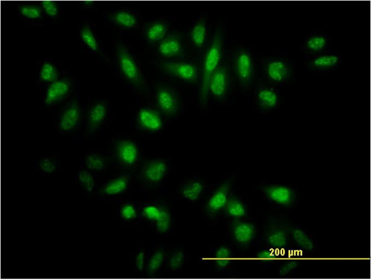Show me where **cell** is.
<instances>
[{
	"instance_id": "cell-1",
	"label": "cell",
	"mask_w": 371,
	"mask_h": 280,
	"mask_svg": "<svg viewBox=\"0 0 371 280\" xmlns=\"http://www.w3.org/2000/svg\"><path fill=\"white\" fill-rule=\"evenodd\" d=\"M222 34L221 29L216 30L212 43L204 60L202 86L200 91V101L206 106L209 91L210 78L217 68L221 57Z\"/></svg>"
},
{
	"instance_id": "cell-2",
	"label": "cell",
	"mask_w": 371,
	"mask_h": 280,
	"mask_svg": "<svg viewBox=\"0 0 371 280\" xmlns=\"http://www.w3.org/2000/svg\"><path fill=\"white\" fill-rule=\"evenodd\" d=\"M117 55L119 67L125 78L134 86L139 88H144V80L138 67L127 48L121 43H118L117 46Z\"/></svg>"
},
{
	"instance_id": "cell-3",
	"label": "cell",
	"mask_w": 371,
	"mask_h": 280,
	"mask_svg": "<svg viewBox=\"0 0 371 280\" xmlns=\"http://www.w3.org/2000/svg\"><path fill=\"white\" fill-rule=\"evenodd\" d=\"M162 71L175 77L191 83H197L198 69L193 64L162 61L160 64Z\"/></svg>"
},
{
	"instance_id": "cell-4",
	"label": "cell",
	"mask_w": 371,
	"mask_h": 280,
	"mask_svg": "<svg viewBox=\"0 0 371 280\" xmlns=\"http://www.w3.org/2000/svg\"><path fill=\"white\" fill-rule=\"evenodd\" d=\"M262 190L268 199L283 207H290L295 200V195L288 187L281 185H268L263 187Z\"/></svg>"
},
{
	"instance_id": "cell-5",
	"label": "cell",
	"mask_w": 371,
	"mask_h": 280,
	"mask_svg": "<svg viewBox=\"0 0 371 280\" xmlns=\"http://www.w3.org/2000/svg\"><path fill=\"white\" fill-rule=\"evenodd\" d=\"M265 241L271 246L283 248L288 244V233L277 218H270L265 230Z\"/></svg>"
},
{
	"instance_id": "cell-6",
	"label": "cell",
	"mask_w": 371,
	"mask_h": 280,
	"mask_svg": "<svg viewBox=\"0 0 371 280\" xmlns=\"http://www.w3.org/2000/svg\"><path fill=\"white\" fill-rule=\"evenodd\" d=\"M158 49L165 57H183L185 55L180 37L177 34L169 35L162 40Z\"/></svg>"
},
{
	"instance_id": "cell-7",
	"label": "cell",
	"mask_w": 371,
	"mask_h": 280,
	"mask_svg": "<svg viewBox=\"0 0 371 280\" xmlns=\"http://www.w3.org/2000/svg\"><path fill=\"white\" fill-rule=\"evenodd\" d=\"M157 100L158 106L163 113L168 116L176 114L178 109V102L175 93L166 87L158 89Z\"/></svg>"
},
{
	"instance_id": "cell-8",
	"label": "cell",
	"mask_w": 371,
	"mask_h": 280,
	"mask_svg": "<svg viewBox=\"0 0 371 280\" xmlns=\"http://www.w3.org/2000/svg\"><path fill=\"white\" fill-rule=\"evenodd\" d=\"M228 82V72L225 67H219L210 78L209 90L213 95L219 99L223 98L226 94Z\"/></svg>"
},
{
	"instance_id": "cell-9",
	"label": "cell",
	"mask_w": 371,
	"mask_h": 280,
	"mask_svg": "<svg viewBox=\"0 0 371 280\" xmlns=\"http://www.w3.org/2000/svg\"><path fill=\"white\" fill-rule=\"evenodd\" d=\"M71 89V83L67 79L52 83L46 90L45 103L47 106L56 103L65 97Z\"/></svg>"
},
{
	"instance_id": "cell-10",
	"label": "cell",
	"mask_w": 371,
	"mask_h": 280,
	"mask_svg": "<svg viewBox=\"0 0 371 280\" xmlns=\"http://www.w3.org/2000/svg\"><path fill=\"white\" fill-rule=\"evenodd\" d=\"M138 122L142 129L150 131H159L163 125L160 114L150 109H142L139 111Z\"/></svg>"
},
{
	"instance_id": "cell-11",
	"label": "cell",
	"mask_w": 371,
	"mask_h": 280,
	"mask_svg": "<svg viewBox=\"0 0 371 280\" xmlns=\"http://www.w3.org/2000/svg\"><path fill=\"white\" fill-rule=\"evenodd\" d=\"M233 234L238 243L246 246L255 236L256 227L252 223L236 221L233 223Z\"/></svg>"
},
{
	"instance_id": "cell-12",
	"label": "cell",
	"mask_w": 371,
	"mask_h": 280,
	"mask_svg": "<svg viewBox=\"0 0 371 280\" xmlns=\"http://www.w3.org/2000/svg\"><path fill=\"white\" fill-rule=\"evenodd\" d=\"M283 228L288 233H290L292 238L301 247L306 250H312L314 249V243L311 239L302 230L290 224L288 221L285 219H277Z\"/></svg>"
},
{
	"instance_id": "cell-13",
	"label": "cell",
	"mask_w": 371,
	"mask_h": 280,
	"mask_svg": "<svg viewBox=\"0 0 371 280\" xmlns=\"http://www.w3.org/2000/svg\"><path fill=\"white\" fill-rule=\"evenodd\" d=\"M80 109L77 101L71 102L64 111L60 121V130L69 131L77 126L80 119Z\"/></svg>"
},
{
	"instance_id": "cell-14",
	"label": "cell",
	"mask_w": 371,
	"mask_h": 280,
	"mask_svg": "<svg viewBox=\"0 0 371 280\" xmlns=\"http://www.w3.org/2000/svg\"><path fill=\"white\" fill-rule=\"evenodd\" d=\"M230 186V182L225 183L210 197L208 204H207V209L210 212H217L226 207Z\"/></svg>"
},
{
	"instance_id": "cell-15",
	"label": "cell",
	"mask_w": 371,
	"mask_h": 280,
	"mask_svg": "<svg viewBox=\"0 0 371 280\" xmlns=\"http://www.w3.org/2000/svg\"><path fill=\"white\" fill-rule=\"evenodd\" d=\"M236 72L242 83L246 84L252 75L253 65L251 57L246 52H241L236 60Z\"/></svg>"
},
{
	"instance_id": "cell-16",
	"label": "cell",
	"mask_w": 371,
	"mask_h": 280,
	"mask_svg": "<svg viewBox=\"0 0 371 280\" xmlns=\"http://www.w3.org/2000/svg\"><path fill=\"white\" fill-rule=\"evenodd\" d=\"M107 106L104 101L98 102L90 110L88 115V130L94 132L101 126L106 117Z\"/></svg>"
},
{
	"instance_id": "cell-17",
	"label": "cell",
	"mask_w": 371,
	"mask_h": 280,
	"mask_svg": "<svg viewBox=\"0 0 371 280\" xmlns=\"http://www.w3.org/2000/svg\"><path fill=\"white\" fill-rule=\"evenodd\" d=\"M118 153L119 159L127 165H133L137 158V148L133 142L121 141L118 144Z\"/></svg>"
},
{
	"instance_id": "cell-18",
	"label": "cell",
	"mask_w": 371,
	"mask_h": 280,
	"mask_svg": "<svg viewBox=\"0 0 371 280\" xmlns=\"http://www.w3.org/2000/svg\"><path fill=\"white\" fill-rule=\"evenodd\" d=\"M166 171V165L163 161H153L146 166L145 179L151 182L157 183L163 179Z\"/></svg>"
},
{
	"instance_id": "cell-19",
	"label": "cell",
	"mask_w": 371,
	"mask_h": 280,
	"mask_svg": "<svg viewBox=\"0 0 371 280\" xmlns=\"http://www.w3.org/2000/svg\"><path fill=\"white\" fill-rule=\"evenodd\" d=\"M168 31V26L166 23L157 21L148 26L145 31V36L151 43L161 42L165 39Z\"/></svg>"
},
{
	"instance_id": "cell-20",
	"label": "cell",
	"mask_w": 371,
	"mask_h": 280,
	"mask_svg": "<svg viewBox=\"0 0 371 280\" xmlns=\"http://www.w3.org/2000/svg\"><path fill=\"white\" fill-rule=\"evenodd\" d=\"M109 18L115 24L124 28H133L137 24L135 16L128 11H120L113 13Z\"/></svg>"
},
{
	"instance_id": "cell-21",
	"label": "cell",
	"mask_w": 371,
	"mask_h": 280,
	"mask_svg": "<svg viewBox=\"0 0 371 280\" xmlns=\"http://www.w3.org/2000/svg\"><path fill=\"white\" fill-rule=\"evenodd\" d=\"M206 22L204 18L198 20L191 31V38L194 45L202 48L206 39Z\"/></svg>"
},
{
	"instance_id": "cell-22",
	"label": "cell",
	"mask_w": 371,
	"mask_h": 280,
	"mask_svg": "<svg viewBox=\"0 0 371 280\" xmlns=\"http://www.w3.org/2000/svg\"><path fill=\"white\" fill-rule=\"evenodd\" d=\"M267 74L271 80L282 82L287 77V66L282 61H273L268 66Z\"/></svg>"
},
{
	"instance_id": "cell-23",
	"label": "cell",
	"mask_w": 371,
	"mask_h": 280,
	"mask_svg": "<svg viewBox=\"0 0 371 280\" xmlns=\"http://www.w3.org/2000/svg\"><path fill=\"white\" fill-rule=\"evenodd\" d=\"M227 214L231 217L240 218L246 214V207L235 197L228 199L226 207Z\"/></svg>"
},
{
	"instance_id": "cell-24",
	"label": "cell",
	"mask_w": 371,
	"mask_h": 280,
	"mask_svg": "<svg viewBox=\"0 0 371 280\" xmlns=\"http://www.w3.org/2000/svg\"><path fill=\"white\" fill-rule=\"evenodd\" d=\"M128 179L122 176L112 181L105 186L104 192L105 194L114 195L121 193L127 188Z\"/></svg>"
},
{
	"instance_id": "cell-25",
	"label": "cell",
	"mask_w": 371,
	"mask_h": 280,
	"mask_svg": "<svg viewBox=\"0 0 371 280\" xmlns=\"http://www.w3.org/2000/svg\"><path fill=\"white\" fill-rule=\"evenodd\" d=\"M258 99L260 104L266 109L276 107L278 102V96L269 89L261 90L258 93Z\"/></svg>"
},
{
	"instance_id": "cell-26",
	"label": "cell",
	"mask_w": 371,
	"mask_h": 280,
	"mask_svg": "<svg viewBox=\"0 0 371 280\" xmlns=\"http://www.w3.org/2000/svg\"><path fill=\"white\" fill-rule=\"evenodd\" d=\"M203 190V185L199 182H192L186 185L183 189V196L187 199L195 201L200 197Z\"/></svg>"
},
{
	"instance_id": "cell-27",
	"label": "cell",
	"mask_w": 371,
	"mask_h": 280,
	"mask_svg": "<svg viewBox=\"0 0 371 280\" xmlns=\"http://www.w3.org/2000/svg\"><path fill=\"white\" fill-rule=\"evenodd\" d=\"M58 78L57 69L51 63L45 62L41 68L40 72V80L48 83H54Z\"/></svg>"
},
{
	"instance_id": "cell-28",
	"label": "cell",
	"mask_w": 371,
	"mask_h": 280,
	"mask_svg": "<svg viewBox=\"0 0 371 280\" xmlns=\"http://www.w3.org/2000/svg\"><path fill=\"white\" fill-rule=\"evenodd\" d=\"M80 36L85 44L89 48L94 52L98 51V45L97 40L95 39L94 35L88 25H85L82 28Z\"/></svg>"
},
{
	"instance_id": "cell-29",
	"label": "cell",
	"mask_w": 371,
	"mask_h": 280,
	"mask_svg": "<svg viewBox=\"0 0 371 280\" xmlns=\"http://www.w3.org/2000/svg\"><path fill=\"white\" fill-rule=\"evenodd\" d=\"M20 14L27 18L39 19L42 16V9L36 5H23L19 7Z\"/></svg>"
},
{
	"instance_id": "cell-30",
	"label": "cell",
	"mask_w": 371,
	"mask_h": 280,
	"mask_svg": "<svg viewBox=\"0 0 371 280\" xmlns=\"http://www.w3.org/2000/svg\"><path fill=\"white\" fill-rule=\"evenodd\" d=\"M156 221L158 231L161 233L167 232L171 223L170 215L168 211L165 209H160V215Z\"/></svg>"
},
{
	"instance_id": "cell-31",
	"label": "cell",
	"mask_w": 371,
	"mask_h": 280,
	"mask_svg": "<svg viewBox=\"0 0 371 280\" xmlns=\"http://www.w3.org/2000/svg\"><path fill=\"white\" fill-rule=\"evenodd\" d=\"M215 258L216 263L219 268H226L230 263L231 253L229 249L226 247H220L216 252Z\"/></svg>"
},
{
	"instance_id": "cell-32",
	"label": "cell",
	"mask_w": 371,
	"mask_h": 280,
	"mask_svg": "<svg viewBox=\"0 0 371 280\" xmlns=\"http://www.w3.org/2000/svg\"><path fill=\"white\" fill-rule=\"evenodd\" d=\"M87 167L92 170H101L105 167V160L98 155H90L86 160Z\"/></svg>"
},
{
	"instance_id": "cell-33",
	"label": "cell",
	"mask_w": 371,
	"mask_h": 280,
	"mask_svg": "<svg viewBox=\"0 0 371 280\" xmlns=\"http://www.w3.org/2000/svg\"><path fill=\"white\" fill-rule=\"evenodd\" d=\"M163 260H164V253L162 251H157L154 253L149 264V272L150 274L156 273L159 269L162 266Z\"/></svg>"
},
{
	"instance_id": "cell-34",
	"label": "cell",
	"mask_w": 371,
	"mask_h": 280,
	"mask_svg": "<svg viewBox=\"0 0 371 280\" xmlns=\"http://www.w3.org/2000/svg\"><path fill=\"white\" fill-rule=\"evenodd\" d=\"M338 61V58L334 55L331 56H322L316 58L314 61V65L318 68H327L336 65Z\"/></svg>"
},
{
	"instance_id": "cell-35",
	"label": "cell",
	"mask_w": 371,
	"mask_h": 280,
	"mask_svg": "<svg viewBox=\"0 0 371 280\" xmlns=\"http://www.w3.org/2000/svg\"><path fill=\"white\" fill-rule=\"evenodd\" d=\"M79 180L87 191L92 192L94 187V181L89 172L83 171L79 174Z\"/></svg>"
},
{
	"instance_id": "cell-36",
	"label": "cell",
	"mask_w": 371,
	"mask_h": 280,
	"mask_svg": "<svg viewBox=\"0 0 371 280\" xmlns=\"http://www.w3.org/2000/svg\"><path fill=\"white\" fill-rule=\"evenodd\" d=\"M326 40L323 37H314L309 39L308 46L309 49L314 51H319L325 46Z\"/></svg>"
},
{
	"instance_id": "cell-37",
	"label": "cell",
	"mask_w": 371,
	"mask_h": 280,
	"mask_svg": "<svg viewBox=\"0 0 371 280\" xmlns=\"http://www.w3.org/2000/svg\"><path fill=\"white\" fill-rule=\"evenodd\" d=\"M43 10L48 16L55 17L58 15V9L56 2L54 1H42L41 2Z\"/></svg>"
},
{
	"instance_id": "cell-38",
	"label": "cell",
	"mask_w": 371,
	"mask_h": 280,
	"mask_svg": "<svg viewBox=\"0 0 371 280\" xmlns=\"http://www.w3.org/2000/svg\"><path fill=\"white\" fill-rule=\"evenodd\" d=\"M160 209L155 206H147L143 211V215L149 220L156 221L159 218Z\"/></svg>"
},
{
	"instance_id": "cell-39",
	"label": "cell",
	"mask_w": 371,
	"mask_h": 280,
	"mask_svg": "<svg viewBox=\"0 0 371 280\" xmlns=\"http://www.w3.org/2000/svg\"><path fill=\"white\" fill-rule=\"evenodd\" d=\"M184 262V255L182 252H177L172 256L169 261V266L171 269L177 270L182 266Z\"/></svg>"
},
{
	"instance_id": "cell-40",
	"label": "cell",
	"mask_w": 371,
	"mask_h": 280,
	"mask_svg": "<svg viewBox=\"0 0 371 280\" xmlns=\"http://www.w3.org/2000/svg\"><path fill=\"white\" fill-rule=\"evenodd\" d=\"M121 215L125 220H132L136 217L137 214L135 209L132 205L127 204L122 207Z\"/></svg>"
},
{
	"instance_id": "cell-41",
	"label": "cell",
	"mask_w": 371,
	"mask_h": 280,
	"mask_svg": "<svg viewBox=\"0 0 371 280\" xmlns=\"http://www.w3.org/2000/svg\"><path fill=\"white\" fill-rule=\"evenodd\" d=\"M277 254L271 250H262L257 254L256 258L260 259L262 262H273L277 258Z\"/></svg>"
},
{
	"instance_id": "cell-42",
	"label": "cell",
	"mask_w": 371,
	"mask_h": 280,
	"mask_svg": "<svg viewBox=\"0 0 371 280\" xmlns=\"http://www.w3.org/2000/svg\"><path fill=\"white\" fill-rule=\"evenodd\" d=\"M40 167L41 170L47 173H52L56 169L54 162L48 159H44L41 160L40 163Z\"/></svg>"
},
{
	"instance_id": "cell-43",
	"label": "cell",
	"mask_w": 371,
	"mask_h": 280,
	"mask_svg": "<svg viewBox=\"0 0 371 280\" xmlns=\"http://www.w3.org/2000/svg\"><path fill=\"white\" fill-rule=\"evenodd\" d=\"M299 265V262L296 261H291L288 262L287 264L283 265L279 271V275L280 276H285L290 273L292 271L296 269Z\"/></svg>"
},
{
	"instance_id": "cell-44",
	"label": "cell",
	"mask_w": 371,
	"mask_h": 280,
	"mask_svg": "<svg viewBox=\"0 0 371 280\" xmlns=\"http://www.w3.org/2000/svg\"><path fill=\"white\" fill-rule=\"evenodd\" d=\"M145 255L143 252H139L137 256L136 260V265L140 271L143 270L144 266Z\"/></svg>"
},
{
	"instance_id": "cell-45",
	"label": "cell",
	"mask_w": 371,
	"mask_h": 280,
	"mask_svg": "<svg viewBox=\"0 0 371 280\" xmlns=\"http://www.w3.org/2000/svg\"><path fill=\"white\" fill-rule=\"evenodd\" d=\"M83 4L85 6H90V5H92V4H93V3H94V2H93V1H84V2H83Z\"/></svg>"
}]
</instances>
